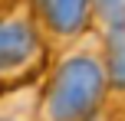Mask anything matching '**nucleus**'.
Returning a JSON list of instances; mask_svg holds the SVG:
<instances>
[{
  "label": "nucleus",
  "mask_w": 125,
  "mask_h": 121,
  "mask_svg": "<svg viewBox=\"0 0 125 121\" xmlns=\"http://www.w3.org/2000/svg\"><path fill=\"white\" fill-rule=\"evenodd\" d=\"M105 59L92 49H69L59 56L40 89L36 121H92L105 98Z\"/></svg>",
  "instance_id": "nucleus-1"
},
{
  "label": "nucleus",
  "mask_w": 125,
  "mask_h": 121,
  "mask_svg": "<svg viewBox=\"0 0 125 121\" xmlns=\"http://www.w3.org/2000/svg\"><path fill=\"white\" fill-rule=\"evenodd\" d=\"M46 62L33 3H0V89L30 85Z\"/></svg>",
  "instance_id": "nucleus-2"
},
{
  "label": "nucleus",
  "mask_w": 125,
  "mask_h": 121,
  "mask_svg": "<svg viewBox=\"0 0 125 121\" xmlns=\"http://www.w3.org/2000/svg\"><path fill=\"white\" fill-rule=\"evenodd\" d=\"M92 20V3L86 0H43L33 3V23L40 30L43 46L76 43Z\"/></svg>",
  "instance_id": "nucleus-3"
},
{
  "label": "nucleus",
  "mask_w": 125,
  "mask_h": 121,
  "mask_svg": "<svg viewBox=\"0 0 125 121\" xmlns=\"http://www.w3.org/2000/svg\"><path fill=\"white\" fill-rule=\"evenodd\" d=\"M36 111H40L36 82L0 92V121H36Z\"/></svg>",
  "instance_id": "nucleus-4"
},
{
  "label": "nucleus",
  "mask_w": 125,
  "mask_h": 121,
  "mask_svg": "<svg viewBox=\"0 0 125 121\" xmlns=\"http://www.w3.org/2000/svg\"><path fill=\"white\" fill-rule=\"evenodd\" d=\"M105 72L112 85L125 89V26H105Z\"/></svg>",
  "instance_id": "nucleus-5"
}]
</instances>
